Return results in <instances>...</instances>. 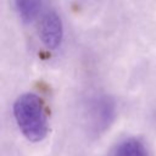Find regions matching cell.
<instances>
[{
	"mask_svg": "<svg viewBox=\"0 0 156 156\" xmlns=\"http://www.w3.org/2000/svg\"><path fill=\"white\" fill-rule=\"evenodd\" d=\"M13 116L22 134L33 143L41 141L48 134V117L43 100L33 93H26L13 104Z\"/></svg>",
	"mask_w": 156,
	"mask_h": 156,
	"instance_id": "1",
	"label": "cell"
},
{
	"mask_svg": "<svg viewBox=\"0 0 156 156\" xmlns=\"http://www.w3.org/2000/svg\"><path fill=\"white\" fill-rule=\"evenodd\" d=\"M38 33L45 48L55 50L60 46L63 37V26L60 16L55 10H49L41 16Z\"/></svg>",
	"mask_w": 156,
	"mask_h": 156,
	"instance_id": "2",
	"label": "cell"
},
{
	"mask_svg": "<svg viewBox=\"0 0 156 156\" xmlns=\"http://www.w3.org/2000/svg\"><path fill=\"white\" fill-rule=\"evenodd\" d=\"M15 6L20 18L24 23H30L38 17L43 0H15Z\"/></svg>",
	"mask_w": 156,
	"mask_h": 156,
	"instance_id": "3",
	"label": "cell"
},
{
	"mask_svg": "<svg viewBox=\"0 0 156 156\" xmlns=\"http://www.w3.org/2000/svg\"><path fill=\"white\" fill-rule=\"evenodd\" d=\"M115 156H146V151L139 139L129 138L118 145Z\"/></svg>",
	"mask_w": 156,
	"mask_h": 156,
	"instance_id": "4",
	"label": "cell"
}]
</instances>
